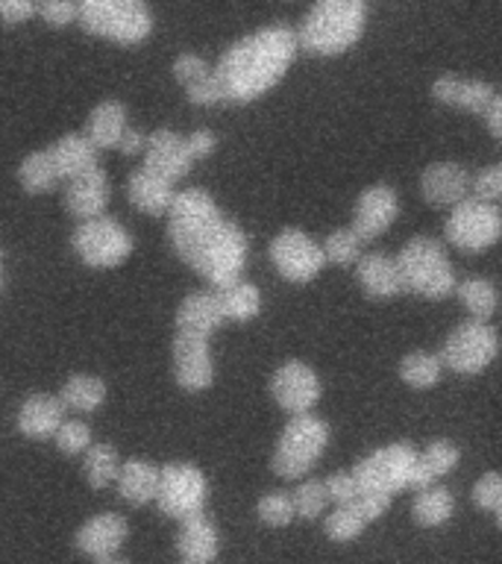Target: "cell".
Instances as JSON below:
<instances>
[{
    "mask_svg": "<svg viewBox=\"0 0 502 564\" xmlns=\"http://www.w3.org/2000/svg\"><path fill=\"white\" fill-rule=\"evenodd\" d=\"M167 236L176 256L215 291L229 289L241 280L250 259V241L244 229L220 212L209 192H176L167 212Z\"/></svg>",
    "mask_w": 502,
    "mask_h": 564,
    "instance_id": "obj_1",
    "label": "cell"
},
{
    "mask_svg": "<svg viewBox=\"0 0 502 564\" xmlns=\"http://www.w3.org/2000/svg\"><path fill=\"white\" fill-rule=\"evenodd\" d=\"M297 53V33L291 26H262L220 53L215 77L229 104H253L280 86Z\"/></svg>",
    "mask_w": 502,
    "mask_h": 564,
    "instance_id": "obj_2",
    "label": "cell"
},
{
    "mask_svg": "<svg viewBox=\"0 0 502 564\" xmlns=\"http://www.w3.org/2000/svg\"><path fill=\"white\" fill-rule=\"evenodd\" d=\"M368 26V7L361 0H320L297 26L299 51L312 56H341L359 44Z\"/></svg>",
    "mask_w": 502,
    "mask_h": 564,
    "instance_id": "obj_3",
    "label": "cell"
},
{
    "mask_svg": "<svg viewBox=\"0 0 502 564\" xmlns=\"http://www.w3.org/2000/svg\"><path fill=\"white\" fill-rule=\"evenodd\" d=\"M400 276L405 291H412L423 300H447L456 294L458 276L449 262L447 250L435 238L417 236L405 241L403 250L396 253Z\"/></svg>",
    "mask_w": 502,
    "mask_h": 564,
    "instance_id": "obj_4",
    "label": "cell"
},
{
    "mask_svg": "<svg viewBox=\"0 0 502 564\" xmlns=\"http://www.w3.org/2000/svg\"><path fill=\"white\" fill-rule=\"evenodd\" d=\"M77 24L97 39L132 47L150 39L156 18L141 0H83Z\"/></svg>",
    "mask_w": 502,
    "mask_h": 564,
    "instance_id": "obj_5",
    "label": "cell"
},
{
    "mask_svg": "<svg viewBox=\"0 0 502 564\" xmlns=\"http://www.w3.org/2000/svg\"><path fill=\"white\" fill-rule=\"evenodd\" d=\"M329 447V426L317 414H299L285 423L276 438L271 467L282 479H303L324 458Z\"/></svg>",
    "mask_w": 502,
    "mask_h": 564,
    "instance_id": "obj_6",
    "label": "cell"
},
{
    "mask_svg": "<svg viewBox=\"0 0 502 564\" xmlns=\"http://www.w3.org/2000/svg\"><path fill=\"white\" fill-rule=\"evenodd\" d=\"M414 470H417V449L405 441H396L356 462L350 474L356 476L361 494L394 500V494L412 488Z\"/></svg>",
    "mask_w": 502,
    "mask_h": 564,
    "instance_id": "obj_7",
    "label": "cell"
},
{
    "mask_svg": "<svg viewBox=\"0 0 502 564\" xmlns=\"http://www.w3.org/2000/svg\"><path fill=\"white\" fill-rule=\"evenodd\" d=\"M444 236L461 253H484L502 238V206L484 197H465L444 220Z\"/></svg>",
    "mask_w": 502,
    "mask_h": 564,
    "instance_id": "obj_8",
    "label": "cell"
},
{
    "mask_svg": "<svg viewBox=\"0 0 502 564\" xmlns=\"http://www.w3.org/2000/svg\"><path fill=\"white\" fill-rule=\"evenodd\" d=\"M500 333L482 321H465L447 335L440 347V361L458 377H476L484 368H491L493 359L500 356Z\"/></svg>",
    "mask_w": 502,
    "mask_h": 564,
    "instance_id": "obj_9",
    "label": "cell"
},
{
    "mask_svg": "<svg viewBox=\"0 0 502 564\" xmlns=\"http://www.w3.org/2000/svg\"><path fill=\"white\" fill-rule=\"evenodd\" d=\"M206 502H209V476L194 462H167L162 467L156 506L165 518L183 523L188 518L206 514Z\"/></svg>",
    "mask_w": 502,
    "mask_h": 564,
    "instance_id": "obj_10",
    "label": "cell"
},
{
    "mask_svg": "<svg viewBox=\"0 0 502 564\" xmlns=\"http://www.w3.org/2000/svg\"><path fill=\"white\" fill-rule=\"evenodd\" d=\"M70 245H74V253L88 268H118L135 250V238L121 220L103 215V218L77 224L74 236H70Z\"/></svg>",
    "mask_w": 502,
    "mask_h": 564,
    "instance_id": "obj_11",
    "label": "cell"
},
{
    "mask_svg": "<svg viewBox=\"0 0 502 564\" xmlns=\"http://www.w3.org/2000/svg\"><path fill=\"white\" fill-rule=\"evenodd\" d=\"M271 262L282 280L294 282V285H306L317 280L320 271L326 268L324 247L317 245L315 238L308 236L306 229L285 227L280 229L271 241Z\"/></svg>",
    "mask_w": 502,
    "mask_h": 564,
    "instance_id": "obj_12",
    "label": "cell"
},
{
    "mask_svg": "<svg viewBox=\"0 0 502 564\" xmlns=\"http://www.w3.org/2000/svg\"><path fill=\"white\" fill-rule=\"evenodd\" d=\"M271 394L280 409H285L291 417H299V414H312V409L320 403L324 386H320V377L312 365L288 359L273 370Z\"/></svg>",
    "mask_w": 502,
    "mask_h": 564,
    "instance_id": "obj_13",
    "label": "cell"
},
{
    "mask_svg": "<svg viewBox=\"0 0 502 564\" xmlns=\"http://www.w3.org/2000/svg\"><path fill=\"white\" fill-rule=\"evenodd\" d=\"M211 338L200 335H174V379L176 386L188 391V394H200L209 391L215 382V356H211Z\"/></svg>",
    "mask_w": 502,
    "mask_h": 564,
    "instance_id": "obj_14",
    "label": "cell"
},
{
    "mask_svg": "<svg viewBox=\"0 0 502 564\" xmlns=\"http://www.w3.org/2000/svg\"><path fill=\"white\" fill-rule=\"evenodd\" d=\"M396 215H400V197H396V192L391 185L376 183L359 194V200L352 206L350 227L364 241H370V238H379L382 232L394 227Z\"/></svg>",
    "mask_w": 502,
    "mask_h": 564,
    "instance_id": "obj_15",
    "label": "cell"
},
{
    "mask_svg": "<svg viewBox=\"0 0 502 564\" xmlns=\"http://www.w3.org/2000/svg\"><path fill=\"white\" fill-rule=\"evenodd\" d=\"M141 167H148V171L159 174L171 185L179 183L194 167L192 156L185 150V135H179L176 130H167V127H159V130L150 132L148 150H144V165Z\"/></svg>",
    "mask_w": 502,
    "mask_h": 564,
    "instance_id": "obj_16",
    "label": "cell"
},
{
    "mask_svg": "<svg viewBox=\"0 0 502 564\" xmlns=\"http://www.w3.org/2000/svg\"><path fill=\"white\" fill-rule=\"evenodd\" d=\"M130 538V523L114 511H100L95 518H88L74 535V546L88 558H109L118 555L123 544Z\"/></svg>",
    "mask_w": 502,
    "mask_h": 564,
    "instance_id": "obj_17",
    "label": "cell"
},
{
    "mask_svg": "<svg viewBox=\"0 0 502 564\" xmlns=\"http://www.w3.org/2000/svg\"><path fill=\"white\" fill-rule=\"evenodd\" d=\"M112 200V180L106 174V167L97 165L95 171L70 180L65 188V209L83 224V220L103 218Z\"/></svg>",
    "mask_w": 502,
    "mask_h": 564,
    "instance_id": "obj_18",
    "label": "cell"
},
{
    "mask_svg": "<svg viewBox=\"0 0 502 564\" xmlns=\"http://www.w3.org/2000/svg\"><path fill=\"white\" fill-rule=\"evenodd\" d=\"M176 333L200 335V338H211L220 326L227 324L223 317V306H220V294L215 289H200L185 294L176 306Z\"/></svg>",
    "mask_w": 502,
    "mask_h": 564,
    "instance_id": "obj_19",
    "label": "cell"
},
{
    "mask_svg": "<svg viewBox=\"0 0 502 564\" xmlns=\"http://www.w3.org/2000/svg\"><path fill=\"white\" fill-rule=\"evenodd\" d=\"M473 192V176L456 162H432L423 167L421 194L432 206H458Z\"/></svg>",
    "mask_w": 502,
    "mask_h": 564,
    "instance_id": "obj_20",
    "label": "cell"
},
{
    "mask_svg": "<svg viewBox=\"0 0 502 564\" xmlns=\"http://www.w3.org/2000/svg\"><path fill=\"white\" fill-rule=\"evenodd\" d=\"M68 421V409L62 405L59 394H30L18 409V432L33 441H47L59 432L62 423Z\"/></svg>",
    "mask_w": 502,
    "mask_h": 564,
    "instance_id": "obj_21",
    "label": "cell"
},
{
    "mask_svg": "<svg viewBox=\"0 0 502 564\" xmlns=\"http://www.w3.org/2000/svg\"><path fill=\"white\" fill-rule=\"evenodd\" d=\"M356 280H359L361 294L370 300H391L405 291L396 256H388L382 250L361 256L356 264Z\"/></svg>",
    "mask_w": 502,
    "mask_h": 564,
    "instance_id": "obj_22",
    "label": "cell"
},
{
    "mask_svg": "<svg viewBox=\"0 0 502 564\" xmlns=\"http://www.w3.org/2000/svg\"><path fill=\"white\" fill-rule=\"evenodd\" d=\"M432 97L444 106H456V109H465V112L484 115V109L491 106L496 91H493L491 83H482V79H465L456 77V74H440V77L432 83Z\"/></svg>",
    "mask_w": 502,
    "mask_h": 564,
    "instance_id": "obj_23",
    "label": "cell"
},
{
    "mask_svg": "<svg viewBox=\"0 0 502 564\" xmlns=\"http://www.w3.org/2000/svg\"><path fill=\"white\" fill-rule=\"evenodd\" d=\"M176 550H179V558L188 564H211L218 558L220 535L209 514H197V518H188L179 523Z\"/></svg>",
    "mask_w": 502,
    "mask_h": 564,
    "instance_id": "obj_24",
    "label": "cell"
},
{
    "mask_svg": "<svg viewBox=\"0 0 502 564\" xmlns=\"http://www.w3.org/2000/svg\"><path fill=\"white\" fill-rule=\"evenodd\" d=\"M127 197H130V203L135 209L150 215V218H162V215L171 212L176 188L159 174L148 171V167H139V171H132L130 180H127Z\"/></svg>",
    "mask_w": 502,
    "mask_h": 564,
    "instance_id": "obj_25",
    "label": "cell"
},
{
    "mask_svg": "<svg viewBox=\"0 0 502 564\" xmlns=\"http://www.w3.org/2000/svg\"><path fill=\"white\" fill-rule=\"evenodd\" d=\"M159 482H162V467L148 458H127L121 462V474L114 485H118L121 500L130 506H148V502H156Z\"/></svg>",
    "mask_w": 502,
    "mask_h": 564,
    "instance_id": "obj_26",
    "label": "cell"
},
{
    "mask_svg": "<svg viewBox=\"0 0 502 564\" xmlns=\"http://www.w3.org/2000/svg\"><path fill=\"white\" fill-rule=\"evenodd\" d=\"M127 127H130V121H127V106L121 100H100L88 112L83 135L95 144V150H118Z\"/></svg>",
    "mask_w": 502,
    "mask_h": 564,
    "instance_id": "obj_27",
    "label": "cell"
},
{
    "mask_svg": "<svg viewBox=\"0 0 502 564\" xmlns=\"http://www.w3.org/2000/svg\"><path fill=\"white\" fill-rule=\"evenodd\" d=\"M51 156L56 171H59V180H65V183H70V180H77V176L88 174V171H95L100 165L97 162L95 144L83 132H65L62 139L53 141Z\"/></svg>",
    "mask_w": 502,
    "mask_h": 564,
    "instance_id": "obj_28",
    "label": "cell"
},
{
    "mask_svg": "<svg viewBox=\"0 0 502 564\" xmlns=\"http://www.w3.org/2000/svg\"><path fill=\"white\" fill-rule=\"evenodd\" d=\"M461 462V449L456 441L449 438H435L426 447L417 449V470H414V491H426L435 485V479L447 476L456 470Z\"/></svg>",
    "mask_w": 502,
    "mask_h": 564,
    "instance_id": "obj_29",
    "label": "cell"
},
{
    "mask_svg": "<svg viewBox=\"0 0 502 564\" xmlns=\"http://www.w3.org/2000/svg\"><path fill=\"white\" fill-rule=\"evenodd\" d=\"M106 397H109V386L95 373H70L59 391L62 405L74 412H95L106 403Z\"/></svg>",
    "mask_w": 502,
    "mask_h": 564,
    "instance_id": "obj_30",
    "label": "cell"
},
{
    "mask_svg": "<svg viewBox=\"0 0 502 564\" xmlns=\"http://www.w3.org/2000/svg\"><path fill=\"white\" fill-rule=\"evenodd\" d=\"M118 474H121L118 449L112 444H106V441H95L83 456V476H86L88 488L106 491V488H112L118 482Z\"/></svg>",
    "mask_w": 502,
    "mask_h": 564,
    "instance_id": "obj_31",
    "label": "cell"
},
{
    "mask_svg": "<svg viewBox=\"0 0 502 564\" xmlns=\"http://www.w3.org/2000/svg\"><path fill=\"white\" fill-rule=\"evenodd\" d=\"M456 294L465 303L467 312H470V321L491 324V317L500 308V291H496V285L488 276H467V280L458 282Z\"/></svg>",
    "mask_w": 502,
    "mask_h": 564,
    "instance_id": "obj_32",
    "label": "cell"
},
{
    "mask_svg": "<svg viewBox=\"0 0 502 564\" xmlns=\"http://www.w3.org/2000/svg\"><path fill=\"white\" fill-rule=\"evenodd\" d=\"M456 514V497L444 485H432L426 491H417L412 506L414 523H421L426 529L444 527L449 518Z\"/></svg>",
    "mask_w": 502,
    "mask_h": 564,
    "instance_id": "obj_33",
    "label": "cell"
},
{
    "mask_svg": "<svg viewBox=\"0 0 502 564\" xmlns=\"http://www.w3.org/2000/svg\"><path fill=\"white\" fill-rule=\"evenodd\" d=\"M18 183H21V188H24L26 194H44L56 188V183H59V171L53 165L51 148L33 150V153H26V156L21 159V165H18Z\"/></svg>",
    "mask_w": 502,
    "mask_h": 564,
    "instance_id": "obj_34",
    "label": "cell"
},
{
    "mask_svg": "<svg viewBox=\"0 0 502 564\" xmlns=\"http://www.w3.org/2000/svg\"><path fill=\"white\" fill-rule=\"evenodd\" d=\"M220 306H223V317L232 324H250L253 317L262 312V291L255 289L253 282L238 280L229 289H220Z\"/></svg>",
    "mask_w": 502,
    "mask_h": 564,
    "instance_id": "obj_35",
    "label": "cell"
},
{
    "mask_svg": "<svg viewBox=\"0 0 502 564\" xmlns=\"http://www.w3.org/2000/svg\"><path fill=\"white\" fill-rule=\"evenodd\" d=\"M444 377V361L435 352L426 350H414L408 356H403L400 361V379H403L405 386L417 388V391H429L435 388Z\"/></svg>",
    "mask_w": 502,
    "mask_h": 564,
    "instance_id": "obj_36",
    "label": "cell"
},
{
    "mask_svg": "<svg viewBox=\"0 0 502 564\" xmlns=\"http://www.w3.org/2000/svg\"><path fill=\"white\" fill-rule=\"evenodd\" d=\"M320 247H324L326 264L332 262V264H341V268L359 264V259L364 256V238H361L352 227L332 229Z\"/></svg>",
    "mask_w": 502,
    "mask_h": 564,
    "instance_id": "obj_37",
    "label": "cell"
},
{
    "mask_svg": "<svg viewBox=\"0 0 502 564\" xmlns=\"http://www.w3.org/2000/svg\"><path fill=\"white\" fill-rule=\"evenodd\" d=\"M364 518L352 506H335L329 514L324 518V532L329 541H338V544H350L364 532Z\"/></svg>",
    "mask_w": 502,
    "mask_h": 564,
    "instance_id": "obj_38",
    "label": "cell"
},
{
    "mask_svg": "<svg viewBox=\"0 0 502 564\" xmlns=\"http://www.w3.org/2000/svg\"><path fill=\"white\" fill-rule=\"evenodd\" d=\"M291 500L299 520H317L329 506V494H326L324 479H303L291 494Z\"/></svg>",
    "mask_w": 502,
    "mask_h": 564,
    "instance_id": "obj_39",
    "label": "cell"
},
{
    "mask_svg": "<svg viewBox=\"0 0 502 564\" xmlns=\"http://www.w3.org/2000/svg\"><path fill=\"white\" fill-rule=\"evenodd\" d=\"M255 514L262 520L264 527L282 529L294 523L297 511H294V500H291L288 491H268L262 500L255 502Z\"/></svg>",
    "mask_w": 502,
    "mask_h": 564,
    "instance_id": "obj_40",
    "label": "cell"
},
{
    "mask_svg": "<svg viewBox=\"0 0 502 564\" xmlns=\"http://www.w3.org/2000/svg\"><path fill=\"white\" fill-rule=\"evenodd\" d=\"M53 441H56V447H59L62 456H86L88 447L95 444V432H91V426H88L86 421H74V417H68V421L59 426V432L53 435Z\"/></svg>",
    "mask_w": 502,
    "mask_h": 564,
    "instance_id": "obj_41",
    "label": "cell"
},
{
    "mask_svg": "<svg viewBox=\"0 0 502 564\" xmlns=\"http://www.w3.org/2000/svg\"><path fill=\"white\" fill-rule=\"evenodd\" d=\"M470 497H473L476 509L496 514V511L502 509V474L488 470L484 476H479L473 485V491H470Z\"/></svg>",
    "mask_w": 502,
    "mask_h": 564,
    "instance_id": "obj_42",
    "label": "cell"
},
{
    "mask_svg": "<svg viewBox=\"0 0 502 564\" xmlns=\"http://www.w3.org/2000/svg\"><path fill=\"white\" fill-rule=\"evenodd\" d=\"M171 70H174V77L176 83L183 88L194 86V83H200V79H206L211 74V65L206 59H203L200 53H192V51H185L179 53L174 59V65H171Z\"/></svg>",
    "mask_w": 502,
    "mask_h": 564,
    "instance_id": "obj_43",
    "label": "cell"
},
{
    "mask_svg": "<svg viewBox=\"0 0 502 564\" xmlns=\"http://www.w3.org/2000/svg\"><path fill=\"white\" fill-rule=\"evenodd\" d=\"M324 485H326V494H329V502H335V506H352V502L361 497L359 482H356V476H352L350 470L326 476Z\"/></svg>",
    "mask_w": 502,
    "mask_h": 564,
    "instance_id": "obj_44",
    "label": "cell"
},
{
    "mask_svg": "<svg viewBox=\"0 0 502 564\" xmlns=\"http://www.w3.org/2000/svg\"><path fill=\"white\" fill-rule=\"evenodd\" d=\"M79 3H70V0H42L39 3V18L44 24H51L53 30H62V26L77 24Z\"/></svg>",
    "mask_w": 502,
    "mask_h": 564,
    "instance_id": "obj_45",
    "label": "cell"
},
{
    "mask_svg": "<svg viewBox=\"0 0 502 564\" xmlns=\"http://www.w3.org/2000/svg\"><path fill=\"white\" fill-rule=\"evenodd\" d=\"M185 97H188V104L203 106V109L227 104V95H223V88H220L218 77H215V70H211L206 79H200V83H194V86L185 88Z\"/></svg>",
    "mask_w": 502,
    "mask_h": 564,
    "instance_id": "obj_46",
    "label": "cell"
},
{
    "mask_svg": "<svg viewBox=\"0 0 502 564\" xmlns=\"http://www.w3.org/2000/svg\"><path fill=\"white\" fill-rule=\"evenodd\" d=\"M473 192L476 197H484V200H502V162L484 167V171L473 176Z\"/></svg>",
    "mask_w": 502,
    "mask_h": 564,
    "instance_id": "obj_47",
    "label": "cell"
},
{
    "mask_svg": "<svg viewBox=\"0 0 502 564\" xmlns=\"http://www.w3.org/2000/svg\"><path fill=\"white\" fill-rule=\"evenodd\" d=\"M35 15H39V3L35 0H0V21L7 26L26 24Z\"/></svg>",
    "mask_w": 502,
    "mask_h": 564,
    "instance_id": "obj_48",
    "label": "cell"
},
{
    "mask_svg": "<svg viewBox=\"0 0 502 564\" xmlns=\"http://www.w3.org/2000/svg\"><path fill=\"white\" fill-rule=\"evenodd\" d=\"M215 148H218V135H215L211 130H206V127H200V130H192L188 135H185V150H188L192 162L209 159L211 153H215Z\"/></svg>",
    "mask_w": 502,
    "mask_h": 564,
    "instance_id": "obj_49",
    "label": "cell"
},
{
    "mask_svg": "<svg viewBox=\"0 0 502 564\" xmlns=\"http://www.w3.org/2000/svg\"><path fill=\"white\" fill-rule=\"evenodd\" d=\"M148 139H150V132L139 130V127H127V132H123V139H121V144H118V150H121L127 159L144 156V150H148Z\"/></svg>",
    "mask_w": 502,
    "mask_h": 564,
    "instance_id": "obj_50",
    "label": "cell"
},
{
    "mask_svg": "<svg viewBox=\"0 0 502 564\" xmlns=\"http://www.w3.org/2000/svg\"><path fill=\"white\" fill-rule=\"evenodd\" d=\"M484 127H488V132H491L493 139L502 141V95H496L491 100V106L484 109Z\"/></svg>",
    "mask_w": 502,
    "mask_h": 564,
    "instance_id": "obj_51",
    "label": "cell"
},
{
    "mask_svg": "<svg viewBox=\"0 0 502 564\" xmlns=\"http://www.w3.org/2000/svg\"><path fill=\"white\" fill-rule=\"evenodd\" d=\"M95 564H130L127 558H121V555H109V558H97Z\"/></svg>",
    "mask_w": 502,
    "mask_h": 564,
    "instance_id": "obj_52",
    "label": "cell"
},
{
    "mask_svg": "<svg viewBox=\"0 0 502 564\" xmlns=\"http://www.w3.org/2000/svg\"><path fill=\"white\" fill-rule=\"evenodd\" d=\"M493 518H496V529H500V532H502V509L496 511V514H493Z\"/></svg>",
    "mask_w": 502,
    "mask_h": 564,
    "instance_id": "obj_53",
    "label": "cell"
},
{
    "mask_svg": "<svg viewBox=\"0 0 502 564\" xmlns=\"http://www.w3.org/2000/svg\"><path fill=\"white\" fill-rule=\"evenodd\" d=\"M0 289H3V268H0Z\"/></svg>",
    "mask_w": 502,
    "mask_h": 564,
    "instance_id": "obj_54",
    "label": "cell"
},
{
    "mask_svg": "<svg viewBox=\"0 0 502 564\" xmlns=\"http://www.w3.org/2000/svg\"><path fill=\"white\" fill-rule=\"evenodd\" d=\"M179 564H188V562H179Z\"/></svg>",
    "mask_w": 502,
    "mask_h": 564,
    "instance_id": "obj_55",
    "label": "cell"
}]
</instances>
